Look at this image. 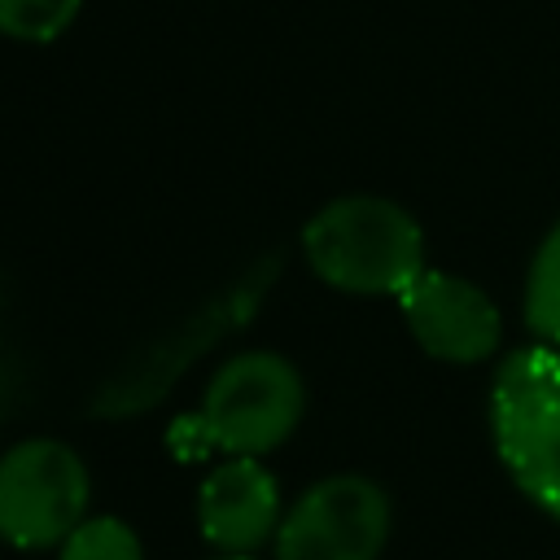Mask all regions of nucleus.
I'll return each mask as SVG.
<instances>
[{
  "mask_svg": "<svg viewBox=\"0 0 560 560\" xmlns=\"http://www.w3.org/2000/svg\"><path fill=\"white\" fill-rule=\"evenodd\" d=\"M57 560H144V542L122 516H88L57 547Z\"/></svg>",
  "mask_w": 560,
  "mask_h": 560,
  "instance_id": "11",
  "label": "nucleus"
},
{
  "mask_svg": "<svg viewBox=\"0 0 560 560\" xmlns=\"http://www.w3.org/2000/svg\"><path fill=\"white\" fill-rule=\"evenodd\" d=\"M398 311L416 346L442 363H481L503 341V319L490 293L451 271L424 267V276L398 298Z\"/></svg>",
  "mask_w": 560,
  "mask_h": 560,
  "instance_id": "7",
  "label": "nucleus"
},
{
  "mask_svg": "<svg viewBox=\"0 0 560 560\" xmlns=\"http://www.w3.org/2000/svg\"><path fill=\"white\" fill-rule=\"evenodd\" d=\"M284 516L276 472L254 455H228L197 486V529L214 551L254 556Z\"/></svg>",
  "mask_w": 560,
  "mask_h": 560,
  "instance_id": "8",
  "label": "nucleus"
},
{
  "mask_svg": "<svg viewBox=\"0 0 560 560\" xmlns=\"http://www.w3.org/2000/svg\"><path fill=\"white\" fill-rule=\"evenodd\" d=\"M490 433L512 481L560 521V346L512 350L490 385Z\"/></svg>",
  "mask_w": 560,
  "mask_h": 560,
  "instance_id": "2",
  "label": "nucleus"
},
{
  "mask_svg": "<svg viewBox=\"0 0 560 560\" xmlns=\"http://www.w3.org/2000/svg\"><path fill=\"white\" fill-rule=\"evenodd\" d=\"M271 271H276V258H262L258 267L236 276V284H228L219 298L201 302L184 324H175L140 359H131L109 385H101L92 407L101 416H131V411L153 407L214 341H223L232 328L249 324V311L262 302V293L271 284Z\"/></svg>",
  "mask_w": 560,
  "mask_h": 560,
  "instance_id": "5",
  "label": "nucleus"
},
{
  "mask_svg": "<svg viewBox=\"0 0 560 560\" xmlns=\"http://www.w3.org/2000/svg\"><path fill=\"white\" fill-rule=\"evenodd\" d=\"M206 560H258V556H241V551H214V556H206Z\"/></svg>",
  "mask_w": 560,
  "mask_h": 560,
  "instance_id": "12",
  "label": "nucleus"
},
{
  "mask_svg": "<svg viewBox=\"0 0 560 560\" xmlns=\"http://www.w3.org/2000/svg\"><path fill=\"white\" fill-rule=\"evenodd\" d=\"M306 416V381L280 350H236L201 389L197 424L223 455H254L284 446Z\"/></svg>",
  "mask_w": 560,
  "mask_h": 560,
  "instance_id": "3",
  "label": "nucleus"
},
{
  "mask_svg": "<svg viewBox=\"0 0 560 560\" xmlns=\"http://www.w3.org/2000/svg\"><path fill=\"white\" fill-rule=\"evenodd\" d=\"M525 324L538 341L560 346V219L542 236L525 276Z\"/></svg>",
  "mask_w": 560,
  "mask_h": 560,
  "instance_id": "9",
  "label": "nucleus"
},
{
  "mask_svg": "<svg viewBox=\"0 0 560 560\" xmlns=\"http://www.w3.org/2000/svg\"><path fill=\"white\" fill-rule=\"evenodd\" d=\"M389 494L363 472L311 481L280 516L276 560H376L389 542Z\"/></svg>",
  "mask_w": 560,
  "mask_h": 560,
  "instance_id": "6",
  "label": "nucleus"
},
{
  "mask_svg": "<svg viewBox=\"0 0 560 560\" xmlns=\"http://www.w3.org/2000/svg\"><path fill=\"white\" fill-rule=\"evenodd\" d=\"M302 258L337 293L402 298L424 276V232L407 206L346 192L302 223Z\"/></svg>",
  "mask_w": 560,
  "mask_h": 560,
  "instance_id": "1",
  "label": "nucleus"
},
{
  "mask_svg": "<svg viewBox=\"0 0 560 560\" xmlns=\"http://www.w3.org/2000/svg\"><path fill=\"white\" fill-rule=\"evenodd\" d=\"M83 13V0H0V35L13 44H52Z\"/></svg>",
  "mask_w": 560,
  "mask_h": 560,
  "instance_id": "10",
  "label": "nucleus"
},
{
  "mask_svg": "<svg viewBox=\"0 0 560 560\" xmlns=\"http://www.w3.org/2000/svg\"><path fill=\"white\" fill-rule=\"evenodd\" d=\"M92 503V472L61 438H22L0 455V542L57 551Z\"/></svg>",
  "mask_w": 560,
  "mask_h": 560,
  "instance_id": "4",
  "label": "nucleus"
}]
</instances>
